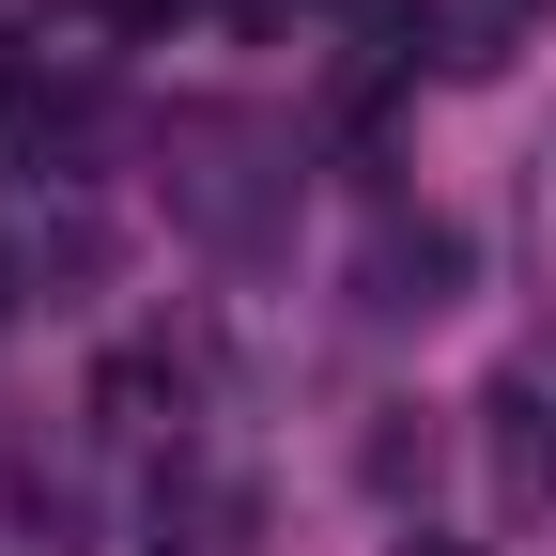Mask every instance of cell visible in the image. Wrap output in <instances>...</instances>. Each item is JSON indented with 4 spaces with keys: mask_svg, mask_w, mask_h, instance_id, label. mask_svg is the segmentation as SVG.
I'll list each match as a JSON object with an SVG mask.
<instances>
[{
    "mask_svg": "<svg viewBox=\"0 0 556 556\" xmlns=\"http://www.w3.org/2000/svg\"><path fill=\"white\" fill-rule=\"evenodd\" d=\"M479 448H495L510 510H556V340L495 356V387H479Z\"/></svg>",
    "mask_w": 556,
    "mask_h": 556,
    "instance_id": "1",
    "label": "cell"
},
{
    "mask_svg": "<svg viewBox=\"0 0 556 556\" xmlns=\"http://www.w3.org/2000/svg\"><path fill=\"white\" fill-rule=\"evenodd\" d=\"M402 556H464V541H433V526H417V541H402Z\"/></svg>",
    "mask_w": 556,
    "mask_h": 556,
    "instance_id": "2",
    "label": "cell"
}]
</instances>
